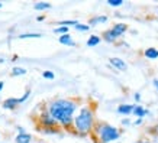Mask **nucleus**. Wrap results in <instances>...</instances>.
<instances>
[{
	"mask_svg": "<svg viewBox=\"0 0 158 143\" xmlns=\"http://www.w3.org/2000/svg\"><path fill=\"white\" fill-rule=\"evenodd\" d=\"M77 109H78V103L71 98H57L47 104V110L58 121L60 127L68 132H73V124L76 117L74 114Z\"/></svg>",
	"mask_w": 158,
	"mask_h": 143,
	"instance_id": "f257e3e1",
	"label": "nucleus"
},
{
	"mask_svg": "<svg viewBox=\"0 0 158 143\" xmlns=\"http://www.w3.org/2000/svg\"><path fill=\"white\" fill-rule=\"evenodd\" d=\"M94 124H96V120H94V109H93V105L87 104V105H84V107H81L80 111H78L76 114V117H74L73 133L77 134V136H81V137H86V136L93 133Z\"/></svg>",
	"mask_w": 158,
	"mask_h": 143,
	"instance_id": "f03ea898",
	"label": "nucleus"
},
{
	"mask_svg": "<svg viewBox=\"0 0 158 143\" xmlns=\"http://www.w3.org/2000/svg\"><path fill=\"white\" fill-rule=\"evenodd\" d=\"M91 136L93 140L97 143H110L120 137V130L105 121H96Z\"/></svg>",
	"mask_w": 158,
	"mask_h": 143,
	"instance_id": "7ed1b4c3",
	"label": "nucleus"
},
{
	"mask_svg": "<svg viewBox=\"0 0 158 143\" xmlns=\"http://www.w3.org/2000/svg\"><path fill=\"white\" fill-rule=\"evenodd\" d=\"M38 124L39 129H61L58 121L51 116L48 110H44L42 113L38 114Z\"/></svg>",
	"mask_w": 158,
	"mask_h": 143,
	"instance_id": "20e7f679",
	"label": "nucleus"
},
{
	"mask_svg": "<svg viewBox=\"0 0 158 143\" xmlns=\"http://www.w3.org/2000/svg\"><path fill=\"white\" fill-rule=\"evenodd\" d=\"M109 64L112 65L113 68L116 70H119V71H126L128 70V65H126V62L123 59H120L119 57H110L109 58Z\"/></svg>",
	"mask_w": 158,
	"mask_h": 143,
	"instance_id": "39448f33",
	"label": "nucleus"
},
{
	"mask_svg": "<svg viewBox=\"0 0 158 143\" xmlns=\"http://www.w3.org/2000/svg\"><path fill=\"white\" fill-rule=\"evenodd\" d=\"M135 109V104H119L118 105V109H116V111H118V114H123V116H129L132 114V111H134Z\"/></svg>",
	"mask_w": 158,
	"mask_h": 143,
	"instance_id": "423d86ee",
	"label": "nucleus"
},
{
	"mask_svg": "<svg viewBox=\"0 0 158 143\" xmlns=\"http://www.w3.org/2000/svg\"><path fill=\"white\" fill-rule=\"evenodd\" d=\"M110 29H112V30H113V32H115V34L120 38V36H123V35L126 34V30H128V25L122 23V22H118V23H115Z\"/></svg>",
	"mask_w": 158,
	"mask_h": 143,
	"instance_id": "0eeeda50",
	"label": "nucleus"
},
{
	"mask_svg": "<svg viewBox=\"0 0 158 143\" xmlns=\"http://www.w3.org/2000/svg\"><path fill=\"white\" fill-rule=\"evenodd\" d=\"M19 104H20L19 98H13V97H10V98H6L2 105H3V109L5 110H15Z\"/></svg>",
	"mask_w": 158,
	"mask_h": 143,
	"instance_id": "6e6552de",
	"label": "nucleus"
},
{
	"mask_svg": "<svg viewBox=\"0 0 158 143\" xmlns=\"http://www.w3.org/2000/svg\"><path fill=\"white\" fill-rule=\"evenodd\" d=\"M102 38L105 39L106 42L113 43V42H116V41L119 39V36H118V35H116L112 29H107V30H105V32H103V36H102Z\"/></svg>",
	"mask_w": 158,
	"mask_h": 143,
	"instance_id": "1a4fd4ad",
	"label": "nucleus"
},
{
	"mask_svg": "<svg viewBox=\"0 0 158 143\" xmlns=\"http://www.w3.org/2000/svg\"><path fill=\"white\" fill-rule=\"evenodd\" d=\"M132 114H134V116H136L138 119H144L145 116L148 114V110H147V109H144L142 105L135 104V109H134V111H132Z\"/></svg>",
	"mask_w": 158,
	"mask_h": 143,
	"instance_id": "9d476101",
	"label": "nucleus"
},
{
	"mask_svg": "<svg viewBox=\"0 0 158 143\" xmlns=\"http://www.w3.org/2000/svg\"><path fill=\"white\" fill-rule=\"evenodd\" d=\"M58 41H60L61 45H67V46H74V45H76L74 39L71 38V35L70 34H65V35H62V36H60Z\"/></svg>",
	"mask_w": 158,
	"mask_h": 143,
	"instance_id": "9b49d317",
	"label": "nucleus"
},
{
	"mask_svg": "<svg viewBox=\"0 0 158 143\" xmlns=\"http://www.w3.org/2000/svg\"><path fill=\"white\" fill-rule=\"evenodd\" d=\"M107 20H109V18H107V16H105V14L94 16V18H91V19L89 20V26H94V25H99V23H106Z\"/></svg>",
	"mask_w": 158,
	"mask_h": 143,
	"instance_id": "f8f14e48",
	"label": "nucleus"
},
{
	"mask_svg": "<svg viewBox=\"0 0 158 143\" xmlns=\"http://www.w3.org/2000/svg\"><path fill=\"white\" fill-rule=\"evenodd\" d=\"M31 140H32V136L29 133H18L15 137L16 143H31Z\"/></svg>",
	"mask_w": 158,
	"mask_h": 143,
	"instance_id": "ddd939ff",
	"label": "nucleus"
},
{
	"mask_svg": "<svg viewBox=\"0 0 158 143\" xmlns=\"http://www.w3.org/2000/svg\"><path fill=\"white\" fill-rule=\"evenodd\" d=\"M144 57L148 59H157L158 58V49L155 48H147L144 51Z\"/></svg>",
	"mask_w": 158,
	"mask_h": 143,
	"instance_id": "4468645a",
	"label": "nucleus"
},
{
	"mask_svg": "<svg viewBox=\"0 0 158 143\" xmlns=\"http://www.w3.org/2000/svg\"><path fill=\"white\" fill-rule=\"evenodd\" d=\"M26 74V70L22 67H13L12 68V71H10V75L12 77H22Z\"/></svg>",
	"mask_w": 158,
	"mask_h": 143,
	"instance_id": "2eb2a0df",
	"label": "nucleus"
},
{
	"mask_svg": "<svg viewBox=\"0 0 158 143\" xmlns=\"http://www.w3.org/2000/svg\"><path fill=\"white\" fill-rule=\"evenodd\" d=\"M102 41L100 36H97V35H91L90 38L87 39V46H96V45H99Z\"/></svg>",
	"mask_w": 158,
	"mask_h": 143,
	"instance_id": "dca6fc26",
	"label": "nucleus"
},
{
	"mask_svg": "<svg viewBox=\"0 0 158 143\" xmlns=\"http://www.w3.org/2000/svg\"><path fill=\"white\" fill-rule=\"evenodd\" d=\"M35 10H48L51 9V3L48 2H38V3H35L34 5Z\"/></svg>",
	"mask_w": 158,
	"mask_h": 143,
	"instance_id": "f3484780",
	"label": "nucleus"
},
{
	"mask_svg": "<svg viewBox=\"0 0 158 143\" xmlns=\"http://www.w3.org/2000/svg\"><path fill=\"white\" fill-rule=\"evenodd\" d=\"M58 26H65V28H70V26H74L76 28L77 25H78V22L77 20H60V22H57Z\"/></svg>",
	"mask_w": 158,
	"mask_h": 143,
	"instance_id": "a211bd4d",
	"label": "nucleus"
},
{
	"mask_svg": "<svg viewBox=\"0 0 158 143\" xmlns=\"http://www.w3.org/2000/svg\"><path fill=\"white\" fill-rule=\"evenodd\" d=\"M41 34H22L19 35V39H38L41 38Z\"/></svg>",
	"mask_w": 158,
	"mask_h": 143,
	"instance_id": "6ab92c4d",
	"label": "nucleus"
},
{
	"mask_svg": "<svg viewBox=\"0 0 158 143\" xmlns=\"http://www.w3.org/2000/svg\"><path fill=\"white\" fill-rule=\"evenodd\" d=\"M54 34H58L60 36H62V35L68 34V28H65V26H58V28L54 29Z\"/></svg>",
	"mask_w": 158,
	"mask_h": 143,
	"instance_id": "aec40b11",
	"label": "nucleus"
},
{
	"mask_svg": "<svg viewBox=\"0 0 158 143\" xmlns=\"http://www.w3.org/2000/svg\"><path fill=\"white\" fill-rule=\"evenodd\" d=\"M107 5L112 7H119L123 5V0H107Z\"/></svg>",
	"mask_w": 158,
	"mask_h": 143,
	"instance_id": "412c9836",
	"label": "nucleus"
},
{
	"mask_svg": "<svg viewBox=\"0 0 158 143\" xmlns=\"http://www.w3.org/2000/svg\"><path fill=\"white\" fill-rule=\"evenodd\" d=\"M44 134H57L61 132V129H39Z\"/></svg>",
	"mask_w": 158,
	"mask_h": 143,
	"instance_id": "4be33fe9",
	"label": "nucleus"
},
{
	"mask_svg": "<svg viewBox=\"0 0 158 143\" xmlns=\"http://www.w3.org/2000/svg\"><path fill=\"white\" fill-rule=\"evenodd\" d=\"M42 77L45 78V80H55V74H54L52 71H44Z\"/></svg>",
	"mask_w": 158,
	"mask_h": 143,
	"instance_id": "5701e85b",
	"label": "nucleus"
},
{
	"mask_svg": "<svg viewBox=\"0 0 158 143\" xmlns=\"http://www.w3.org/2000/svg\"><path fill=\"white\" fill-rule=\"evenodd\" d=\"M76 30H80V32H87V30H89V29H90V26H89V25H83V23H78L76 26Z\"/></svg>",
	"mask_w": 158,
	"mask_h": 143,
	"instance_id": "b1692460",
	"label": "nucleus"
},
{
	"mask_svg": "<svg viewBox=\"0 0 158 143\" xmlns=\"http://www.w3.org/2000/svg\"><path fill=\"white\" fill-rule=\"evenodd\" d=\"M29 97H31V91L28 90V91H26V93H25L23 95H22V97H19V103H20V104H22V103H25V101L28 100Z\"/></svg>",
	"mask_w": 158,
	"mask_h": 143,
	"instance_id": "393cba45",
	"label": "nucleus"
},
{
	"mask_svg": "<svg viewBox=\"0 0 158 143\" xmlns=\"http://www.w3.org/2000/svg\"><path fill=\"white\" fill-rule=\"evenodd\" d=\"M149 132H151L152 134H155V136H158V124H155L152 129H149Z\"/></svg>",
	"mask_w": 158,
	"mask_h": 143,
	"instance_id": "a878e982",
	"label": "nucleus"
},
{
	"mask_svg": "<svg viewBox=\"0 0 158 143\" xmlns=\"http://www.w3.org/2000/svg\"><path fill=\"white\" fill-rule=\"evenodd\" d=\"M122 124H123V126H131V124H132V121H131L129 119H123V120H122Z\"/></svg>",
	"mask_w": 158,
	"mask_h": 143,
	"instance_id": "bb28decb",
	"label": "nucleus"
},
{
	"mask_svg": "<svg viewBox=\"0 0 158 143\" xmlns=\"http://www.w3.org/2000/svg\"><path fill=\"white\" fill-rule=\"evenodd\" d=\"M134 98H135V101H139V100H141V94H139V93H135Z\"/></svg>",
	"mask_w": 158,
	"mask_h": 143,
	"instance_id": "cd10ccee",
	"label": "nucleus"
},
{
	"mask_svg": "<svg viewBox=\"0 0 158 143\" xmlns=\"http://www.w3.org/2000/svg\"><path fill=\"white\" fill-rule=\"evenodd\" d=\"M134 124H135V126H139V124H142V119H136Z\"/></svg>",
	"mask_w": 158,
	"mask_h": 143,
	"instance_id": "c85d7f7f",
	"label": "nucleus"
},
{
	"mask_svg": "<svg viewBox=\"0 0 158 143\" xmlns=\"http://www.w3.org/2000/svg\"><path fill=\"white\" fill-rule=\"evenodd\" d=\"M18 132H19V133H26V132H25V129L22 127V126H18Z\"/></svg>",
	"mask_w": 158,
	"mask_h": 143,
	"instance_id": "c756f323",
	"label": "nucleus"
},
{
	"mask_svg": "<svg viewBox=\"0 0 158 143\" xmlns=\"http://www.w3.org/2000/svg\"><path fill=\"white\" fill-rule=\"evenodd\" d=\"M152 84H154V87H155V90L158 91V80H154V81H152Z\"/></svg>",
	"mask_w": 158,
	"mask_h": 143,
	"instance_id": "7c9ffc66",
	"label": "nucleus"
},
{
	"mask_svg": "<svg viewBox=\"0 0 158 143\" xmlns=\"http://www.w3.org/2000/svg\"><path fill=\"white\" fill-rule=\"evenodd\" d=\"M44 19H45V16H44V14H41V16H38V18H36V20H38V22H42Z\"/></svg>",
	"mask_w": 158,
	"mask_h": 143,
	"instance_id": "2f4dec72",
	"label": "nucleus"
},
{
	"mask_svg": "<svg viewBox=\"0 0 158 143\" xmlns=\"http://www.w3.org/2000/svg\"><path fill=\"white\" fill-rule=\"evenodd\" d=\"M3 87H5V82L0 81V93H2V90H3Z\"/></svg>",
	"mask_w": 158,
	"mask_h": 143,
	"instance_id": "473e14b6",
	"label": "nucleus"
},
{
	"mask_svg": "<svg viewBox=\"0 0 158 143\" xmlns=\"http://www.w3.org/2000/svg\"><path fill=\"white\" fill-rule=\"evenodd\" d=\"M134 143H145V140H136V142H134Z\"/></svg>",
	"mask_w": 158,
	"mask_h": 143,
	"instance_id": "72a5a7b5",
	"label": "nucleus"
},
{
	"mask_svg": "<svg viewBox=\"0 0 158 143\" xmlns=\"http://www.w3.org/2000/svg\"><path fill=\"white\" fill-rule=\"evenodd\" d=\"M3 62H5V59H3V58H0V64H3Z\"/></svg>",
	"mask_w": 158,
	"mask_h": 143,
	"instance_id": "f704fd0d",
	"label": "nucleus"
},
{
	"mask_svg": "<svg viewBox=\"0 0 158 143\" xmlns=\"http://www.w3.org/2000/svg\"><path fill=\"white\" fill-rule=\"evenodd\" d=\"M145 143H151V142H148V140H145Z\"/></svg>",
	"mask_w": 158,
	"mask_h": 143,
	"instance_id": "c9c22d12",
	"label": "nucleus"
},
{
	"mask_svg": "<svg viewBox=\"0 0 158 143\" xmlns=\"http://www.w3.org/2000/svg\"><path fill=\"white\" fill-rule=\"evenodd\" d=\"M0 7H2V3H0Z\"/></svg>",
	"mask_w": 158,
	"mask_h": 143,
	"instance_id": "e433bc0d",
	"label": "nucleus"
}]
</instances>
